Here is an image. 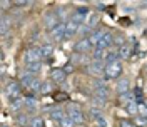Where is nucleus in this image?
I'll use <instances>...</instances> for the list:
<instances>
[{
	"label": "nucleus",
	"mask_w": 147,
	"mask_h": 127,
	"mask_svg": "<svg viewBox=\"0 0 147 127\" xmlns=\"http://www.w3.org/2000/svg\"><path fill=\"white\" fill-rule=\"evenodd\" d=\"M139 116H142V117H146V119H147V107L144 105V104H142V102L139 104Z\"/></svg>",
	"instance_id": "30"
},
{
	"label": "nucleus",
	"mask_w": 147,
	"mask_h": 127,
	"mask_svg": "<svg viewBox=\"0 0 147 127\" xmlns=\"http://www.w3.org/2000/svg\"><path fill=\"white\" fill-rule=\"evenodd\" d=\"M50 84L52 82H44L42 84V89H40V94H47V92L50 91Z\"/></svg>",
	"instance_id": "32"
},
{
	"label": "nucleus",
	"mask_w": 147,
	"mask_h": 127,
	"mask_svg": "<svg viewBox=\"0 0 147 127\" xmlns=\"http://www.w3.org/2000/svg\"><path fill=\"white\" fill-rule=\"evenodd\" d=\"M112 45H114V34L107 32V34L104 35V39L99 42V45L97 47H99V49H104V50H109Z\"/></svg>",
	"instance_id": "15"
},
{
	"label": "nucleus",
	"mask_w": 147,
	"mask_h": 127,
	"mask_svg": "<svg viewBox=\"0 0 147 127\" xmlns=\"http://www.w3.org/2000/svg\"><path fill=\"white\" fill-rule=\"evenodd\" d=\"M59 24H62V22L59 20V15H57V12H55V10H49L47 14H44V25H45L49 30L55 28Z\"/></svg>",
	"instance_id": "4"
},
{
	"label": "nucleus",
	"mask_w": 147,
	"mask_h": 127,
	"mask_svg": "<svg viewBox=\"0 0 147 127\" xmlns=\"http://www.w3.org/2000/svg\"><path fill=\"white\" fill-rule=\"evenodd\" d=\"M105 34H107V30H105V28H99V27H97L90 34V35L87 37V39H89V42L92 44V47H97V45H99V42L104 39V35H105Z\"/></svg>",
	"instance_id": "8"
},
{
	"label": "nucleus",
	"mask_w": 147,
	"mask_h": 127,
	"mask_svg": "<svg viewBox=\"0 0 147 127\" xmlns=\"http://www.w3.org/2000/svg\"><path fill=\"white\" fill-rule=\"evenodd\" d=\"M109 94H110V91H109V87L105 85V87H100V89H95L94 91V97L97 100H100V102H105L109 99Z\"/></svg>",
	"instance_id": "17"
},
{
	"label": "nucleus",
	"mask_w": 147,
	"mask_h": 127,
	"mask_svg": "<svg viewBox=\"0 0 147 127\" xmlns=\"http://www.w3.org/2000/svg\"><path fill=\"white\" fill-rule=\"evenodd\" d=\"M12 24H13V22H12V17L7 15V14H3V15H2V20H0V34L5 35L7 30L12 28Z\"/></svg>",
	"instance_id": "13"
},
{
	"label": "nucleus",
	"mask_w": 147,
	"mask_h": 127,
	"mask_svg": "<svg viewBox=\"0 0 147 127\" xmlns=\"http://www.w3.org/2000/svg\"><path fill=\"white\" fill-rule=\"evenodd\" d=\"M40 49H42L44 59H49V57H52V54H54V50H55L54 44H44V45L40 47Z\"/></svg>",
	"instance_id": "24"
},
{
	"label": "nucleus",
	"mask_w": 147,
	"mask_h": 127,
	"mask_svg": "<svg viewBox=\"0 0 147 127\" xmlns=\"http://www.w3.org/2000/svg\"><path fill=\"white\" fill-rule=\"evenodd\" d=\"M90 49H92V44L89 42V39H80L79 42H75V50H77L80 55L87 54Z\"/></svg>",
	"instance_id": "11"
},
{
	"label": "nucleus",
	"mask_w": 147,
	"mask_h": 127,
	"mask_svg": "<svg viewBox=\"0 0 147 127\" xmlns=\"http://www.w3.org/2000/svg\"><path fill=\"white\" fill-rule=\"evenodd\" d=\"M50 32V39L52 42H62L65 39V24H59L55 28L49 30Z\"/></svg>",
	"instance_id": "7"
},
{
	"label": "nucleus",
	"mask_w": 147,
	"mask_h": 127,
	"mask_svg": "<svg viewBox=\"0 0 147 127\" xmlns=\"http://www.w3.org/2000/svg\"><path fill=\"white\" fill-rule=\"evenodd\" d=\"M30 127H45V120L40 116H32L30 119Z\"/></svg>",
	"instance_id": "25"
},
{
	"label": "nucleus",
	"mask_w": 147,
	"mask_h": 127,
	"mask_svg": "<svg viewBox=\"0 0 147 127\" xmlns=\"http://www.w3.org/2000/svg\"><path fill=\"white\" fill-rule=\"evenodd\" d=\"M40 69H42V63H30V65H25V70L24 72L30 74V75H37V74L40 72Z\"/></svg>",
	"instance_id": "23"
},
{
	"label": "nucleus",
	"mask_w": 147,
	"mask_h": 127,
	"mask_svg": "<svg viewBox=\"0 0 147 127\" xmlns=\"http://www.w3.org/2000/svg\"><path fill=\"white\" fill-rule=\"evenodd\" d=\"M87 72L92 74V75H104L105 72V63L100 62V60H92L87 67Z\"/></svg>",
	"instance_id": "6"
},
{
	"label": "nucleus",
	"mask_w": 147,
	"mask_h": 127,
	"mask_svg": "<svg viewBox=\"0 0 147 127\" xmlns=\"http://www.w3.org/2000/svg\"><path fill=\"white\" fill-rule=\"evenodd\" d=\"M67 116H69V117H72V120L75 122V124H79V126L85 122V117H84V112H82L80 109H79L77 105H70V107L67 109Z\"/></svg>",
	"instance_id": "5"
},
{
	"label": "nucleus",
	"mask_w": 147,
	"mask_h": 127,
	"mask_svg": "<svg viewBox=\"0 0 147 127\" xmlns=\"http://www.w3.org/2000/svg\"><path fill=\"white\" fill-rule=\"evenodd\" d=\"M59 126L60 127H75V122L72 120V117H69V116H65L60 122H59Z\"/></svg>",
	"instance_id": "26"
},
{
	"label": "nucleus",
	"mask_w": 147,
	"mask_h": 127,
	"mask_svg": "<svg viewBox=\"0 0 147 127\" xmlns=\"http://www.w3.org/2000/svg\"><path fill=\"white\" fill-rule=\"evenodd\" d=\"M125 110H127V114L137 117V116H139V104L136 102V100H130L127 105H125Z\"/></svg>",
	"instance_id": "22"
},
{
	"label": "nucleus",
	"mask_w": 147,
	"mask_h": 127,
	"mask_svg": "<svg viewBox=\"0 0 147 127\" xmlns=\"http://www.w3.org/2000/svg\"><path fill=\"white\" fill-rule=\"evenodd\" d=\"M42 59H44V54H42V49L40 47H32V49H27L24 52V62H25V65L38 63Z\"/></svg>",
	"instance_id": "2"
},
{
	"label": "nucleus",
	"mask_w": 147,
	"mask_h": 127,
	"mask_svg": "<svg viewBox=\"0 0 147 127\" xmlns=\"http://www.w3.org/2000/svg\"><path fill=\"white\" fill-rule=\"evenodd\" d=\"M30 116L25 114V112H18L17 116H15V124L18 127H30Z\"/></svg>",
	"instance_id": "14"
},
{
	"label": "nucleus",
	"mask_w": 147,
	"mask_h": 127,
	"mask_svg": "<svg viewBox=\"0 0 147 127\" xmlns=\"http://www.w3.org/2000/svg\"><path fill=\"white\" fill-rule=\"evenodd\" d=\"M12 5H13L12 2H2V3H0V7H2L3 10H7L9 7H12Z\"/></svg>",
	"instance_id": "34"
},
{
	"label": "nucleus",
	"mask_w": 147,
	"mask_h": 127,
	"mask_svg": "<svg viewBox=\"0 0 147 127\" xmlns=\"http://www.w3.org/2000/svg\"><path fill=\"white\" fill-rule=\"evenodd\" d=\"M85 25H87L89 28H92V30H95L97 25H99V15L94 14V12H90L89 17H87V20H85Z\"/></svg>",
	"instance_id": "20"
},
{
	"label": "nucleus",
	"mask_w": 147,
	"mask_h": 127,
	"mask_svg": "<svg viewBox=\"0 0 147 127\" xmlns=\"http://www.w3.org/2000/svg\"><path fill=\"white\" fill-rule=\"evenodd\" d=\"M64 70H65V74H70V72H74V63H67Z\"/></svg>",
	"instance_id": "33"
},
{
	"label": "nucleus",
	"mask_w": 147,
	"mask_h": 127,
	"mask_svg": "<svg viewBox=\"0 0 147 127\" xmlns=\"http://www.w3.org/2000/svg\"><path fill=\"white\" fill-rule=\"evenodd\" d=\"M22 107H25V100H24V97H18V99H13L10 100V112H13V114H18L20 110H22Z\"/></svg>",
	"instance_id": "16"
},
{
	"label": "nucleus",
	"mask_w": 147,
	"mask_h": 127,
	"mask_svg": "<svg viewBox=\"0 0 147 127\" xmlns=\"http://www.w3.org/2000/svg\"><path fill=\"white\" fill-rule=\"evenodd\" d=\"M94 120H95V124H97V127H107V122H105V120H104V117H97V119H94Z\"/></svg>",
	"instance_id": "31"
},
{
	"label": "nucleus",
	"mask_w": 147,
	"mask_h": 127,
	"mask_svg": "<svg viewBox=\"0 0 147 127\" xmlns=\"http://www.w3.org/2000/svg\"><path fill=\"white\" fill-rule=\"evenodd\" d=\"M142 104H144V105H146V107H147V97H146V99H144V100H142Z\"/></svg>",
	"instance_id": "35"
},
{
	"label": "nucleus",
	"mask_w": 147,
	"mask_h": 127,
	"mask_svg": "<svg viewBox=\"0 0 147 127\" xmlns=\"http://www.w3.org/2000/svg\"><path fill=\"white\" fill-rule=\"evenodd\" d=\"M129 87H130V82H129V79L122 77V79H119V80H117L115 91H117V94H119V95H124V94H129Z\"/></svg>",
	"instance_id": "12"
},
{
	"label": "nucleus",
	"mask_w": 147,
	"mask_h": 127,
	"mask_svg": "<svg viewBox=\"0 0 147 127\" xmlns=\"http://www.w3.org/2000/svg\"><path fill=\"white\" fill-rule=\"evenodd\" d=\"M79 28H80L79 24L69 20V22L65 24V39H72V37H75L77 34H79Z\"/></svg>",
	"instance_id": "10"
},
{
	"label": "nucleus",
	"mask_w": 147,
	"mask_h": 127,
	"mask_svg": "<svg viewBox=\"0 0 147 127\" xmlns=\"http://www.w3.org/2000/svg\"><path fill=\"white\" fill-rule=\"evenodd\" d=\"M65 116H67V112H65L64 109H54V110H50V119H52V120H57V122H60Z\"/></svg>",
	"instance_id": "21"
},
{
	"label": "nucleus",
	"mask_w": 147,
	"mask_h": 127,
	"mask_svg": "<svg viewBox=\"0 0 147 127\" xmlns=\"http://www.w3.org/2000/svg\"><path fill=\"white\" fill-rule=\"evenodd\" d=\"M2 127H7V126H5V124H3V126H2Z\"/></svg>",
	"instance_id": "36"
},
{
	"label": "nucleus",
	"mask_w": 147,
	"mask_h": 127,
	"mask_svg": "<svg viewBox=\"0 0 147 127\" xmlns=\"http://www.w3.org/2000/svg\"><path fill=\"white\" fill-rule=\"evenodd\" d=\"M114 45H119V49H120L122 45H125L124 35H114Z\"/></svg>",
	"instance_id": "28"
},
{
	"label": "nucleus",
	"mask_w": 147,
	"mask_h": 127,
	"mask_svg": "<svg viewBox=\"0 0 147 127\" xmlns=\"http://www.w3.org/2000/svg\"><path fill=\"white\" fill-rule=\"evenodd\" d=\"M24 100H25V107L27 109H30V110H35L37 107H38V99H37L35 95H25L24 97Z\"/></svg>",
	"instance_id": "19"
},
{
	"label": "nucleus",
	"mask_w": 147,
	"mask_h": 127,
	"mask_svg": "<svg viewBox=\"0 0 147 127\" xmlns=\"http://www.w3.org/2000/svg\"><path fill=\"white\" fill-rule=\"evenodd\" d=\"M3 92H5V95H7L10 100L18 99V97H22V95H20V94H22V85H20L18 80H10L9 84L3 87Z\"/></svg>",
	"instance_id": "3"
},
{
	"label": "nucleus",
	"mask_w": 147,
	"mask_h": 127,
	"mask_svg": "<svg viewBox=\"0 0 147 127\" xmlns=\"http://www.w3.org/2000/svg\"><path fill=\"white\" fill-rule=\"evenodd\" d=\"M117 52H119V60H127L130 59V55H132V45H122L120 49H117Z\"/></svg>",
	"instance_id": "18"
},
{
	"label": "nucleus",
	"mask_w": 147,
	"mask_h": 127,
	"mask_svg": "<svg viewBox=\"0 0 147 127\" xmlns=\"http://www.w3.org/2000/svg\"><path fill=\"white\" fill-rule=\"evenodd\" d=\"M134 124H136V127H147V119L142 116H137L134 119Z\"/></svg>",
	"instance_id": "27"
},
{
	"label": "nucleus",
	"mask_w": 147,
	"mask_h": 127,
	"mask_svg": "<svg viewBox=\"0 0 147 127\" xmlns=\"http://www.w3.org/2000/svg\"><path fill=\"white\" fill-rule=\"evenodd\" d=\"M119 126H120V127H136V124H134V120H129V119H122Z\"/></svg>",
	"instance_id": "29"
},
{
	"label": "nucleus",
	"mask_w": 147,
	"mask_h": 127,
	"mask_svg": "<svg viewBox=\"0 0 147 127\" xmlns=\"http://www.w3.org/2000/svg\"><path fill=\"white\" fill-rule=\"evenodd\" d=\"M120 75H122V60H115V62H110L105 65V72H104L105 80L119 79Z\"/></svg>",
	"instance_id": "1"
},
{
	"label": "nucleus",
	"mask_w": 147,
	"mask_h": 127,
	"mask_svg": "<svg viewBox=\"0 0 147 127\" xmlns=\"http://www.w3.org/2000/svg\"><path fill=\"white\" fill-rule=\"evenodd\" d=\"M65 77H67V74L62 67H55L50 70V82H55V84H62L65 82Z\"/></svg>",
	"instance_id": "9"
}]
</instances>
